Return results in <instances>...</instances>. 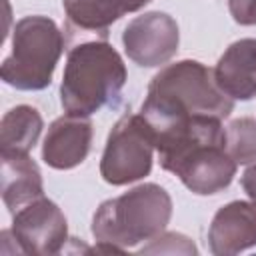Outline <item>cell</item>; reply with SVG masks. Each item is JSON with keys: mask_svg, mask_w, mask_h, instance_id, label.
I'll use <instances>...</instances> for the list:
<instances>
[{"mask_svg": "<svg viewBox=\"0 0 256 256\" xmlns=\"http://www.w3.org/2000/svg\"><path fill=\"white\" fill-rule=\"evenodd\" d=\"M152 128V126H150ZM160 166L200 196L230 186L236 162L226 150V130L214 116H186L152 128Z\"/></svg>", "mask_w": 256, "mask_h": 256, "instance_id": "1", "label": "cell"}, {"mask_svg": "<svg viewBox=\"0 0 256 256\" xmlns=\"http://www.w3.org/2000/svg\"><path fill=\"white\" fill-rule=\"evenodd\" d=\"M234 100L216 84L214 70L198 60H180L164 66L148 84L140 114L150 126L186 116L228 118Z\"/></svg>", "mask_w": 256, "mask_h": 256, "instance_id": "2", "label": "cell"}, {"mask_svg": "<svg viewBox=\"0 0 256 256\" xmlns=\"http://www.w3.org/2000/svg\"><path fill=\"white\" fill-rule=\"evenodd\" d=\"M126 66L122 56L106 40H88L70 48L62 84L60 102L70 114L90 116L104 106L114 104L126 84Z\"/></svg>", "mask_w": 256, "mask_h": 256, "instance_id": "3", "label": "cell"}, {"mask_svg": "<svg viewBox=\"0 0 256 256\" xmlns=\"http://www.w3.org/2000/svg\"><path fill=\"white\" fill-rule=\"evenodd\" d=\"M172 216L170 194L152 182L104 200L92 218V234L98 242L124 248L152 240L164 232Z\"/></svg>", "mask_w": 256, "mask_h": 256, "instance_id": "4", "label": "cell"}, {"mask_svg": "<svg viewBox=\"0 0 256 256\" xmlns=\"http://www.w3.org/2000/svg\"><path fill=\"white\" fill-rule=\"evenodd\" d=\"M64 50V36L48 16H24L12 32V52L0 66V76L16 90H44Z\"/></svg>", "mask_w": 256, "mask_h": 256, "instance_id": "5", "label": "cell"}, {"mask_svg": "<svg viewBox=\"0 0 256 256\" xmlns=\"http://www.w3.org/2000/svg\"><path fill=\"white\" fill-rule=\"evenodd\" d=\"M154 134L142 114H124L110 130L100 176L112 186H124L150 174L154 160Z\"/></svg>", "mask_w": 256, "mask_h": 256, "instance_id": "6", "label": "cell"}, {"mask_svg": "<svg viewBox=\"0 0 256 256\" xmlns=\"http://www.w3.org/2000/svg\"><path fill=\"white\" fill-rule=\"evenodd\" d=\"M8 232L16 242V252L48 256L64 248L68 222L58 204L42 196L12 214V228Z\"/></svg>", "mask_w": 256, "mask_h": 256, "instance_id": "7", "label": "cell"}, {"mask_svg": "<svg viewBox=\"0 0 256 256\" xmlns=\"http://www.w3.org/2000/svg\"><path fill=\"white\" fill-rule=\"evenodd\" d=\"M122 44L128 58L138 66H162L178 52V24L166 12H144L126 24L122 32Z\"/></svg>", "mask_w": 256, "mask_h": 256, "instance_id": "8", "label": "cell"}, {"mask_svg": "<svg viewBox=\"0 0 256 256\" xmlns=\"http://www.w3.org/2000/svg\"><path fill=\"white\" fill-rule=\"evenodd\" d=\"M92 134L88 116L66 112L48 126L42 144V160L56 170H70L82 164L90 152Z\"/></svg>", "mask_w": 256, "mask_h": 256, "instance_id": "9", "label": "cell"}, {"mask_svg": "<svg viewBox=\"0 0 256 256\" xmlns=\"http://www.w3.org/2000/svg\"><path fill=\"white\" fill-rule=\"evenodd\" d=\"M210 252L232 256L256 246V204L234 200L218 208L208 228Z\"/></svg>", "mask_w": 256, "mask_h": 256, "instance_id": "10", "label": "cell"}, {"mask_svg": "<svg viewBox=\"0 0 256 256\" xmlns=\"http://www.w3.org/2000/svg\"><path fill=\"white\" fill-rule=\"evenodd\" d=\"M214 78L232 100H252L256 96V38L232 42L218 58Z\"/></svg>", "mask_w": 256, "mask_h": 256, "instance_id": "11", "label": "cell"}, {"mask_svg": "<svg viewBox=\"0 0 256 256\" xmlns=\"http://www.w3.org/2000/svg\"><path fill=\"white\" fill-rule=\"evenodd\" d=\"M152 0H62L68 32H94L102 40L108 36L110 24L128 12L144 8Z\"/></svg>", "mask_w": 256, "mask_h": 256, "instance_id": "12", "label": "cell"}, {"mask_svg": "<svg viewBox=\"0 0 256 256\" xmlns=\"http://www.w3.org/2000/svg\"><path fill=\"white\" fill-rule=\"evenodd\" d=\"M2 158V200L10 214L44 196L42 174L30 154H0Z\"/></svg>", "mask_w": 256, "mask_h": 256, "instance_id": "13", "label": "cell"}, {"mask_svg": "<svg viewBox=\"0 0 256 256\" xmlns=\"http://www.w3.org/2000/svg\"><path fill=\"white\" fill-rule=\"evenodd\" d=\"M42 128V116L34 106L20 104L10 108L0 122V154H30Z\"/></svg>", "mask_w": 256, "mask_h": 256, "instance_id": "14", "label": "cell"}, {"mask_svg": "<svg viewBox=\"0 0 256 256\" xmlns=\"http://www.w3.org/2000/svg\"><path fill=\"white\" fill-rule=\"evenodd\" d=\"M226 150L236 164L256 162V120L238 118L226 126Z\"/></svg>", "mask_w": 256, "mask_h": 256, "instance_id": "15", "label": "cell"}, {"mask_svg": "<svg viewBox=\"0 0 256 256\" xmlns=\"http://www.w3.org/2000/svg\"><path fill=\"white\" fill-rule=\"evenodd\" d=\"M140 252H182V254H196V246L190 238L176 234V232H160L152 238L150 246H144Z\"/></svg>", "mask_w": 256, "mask_h": 256, "instance_id": "16", "label": "cell"}, {"mask_svg": "<svg viewBox=\"0 0 256 256\" xmlns=\"http://www.w3.org/2000/svg\"><path fill=\"white\" fill-rule=\"evenodd\" d=\"M228 10L234 22L242 26H256V0H228Z\"/></svg>", "mask_w": 256, "mask_h": 256, "instance_id": "17", "label": "cell"}, {"mask_svg": "<svg viewBox=\"0 0 256 256\" xmlns=\"http://www.w3.org/2000/svg\"><path fill=\"white\" fill-rule=\"evenodd\" d=\"M240 184L244 188V192L250 196V200L256 204V162L244 170L242 178H240Z\"/></svg>", "mask_w": 256, "mask_h": 256, "instance_id": "18", "label": "cell"}]
</instances>
